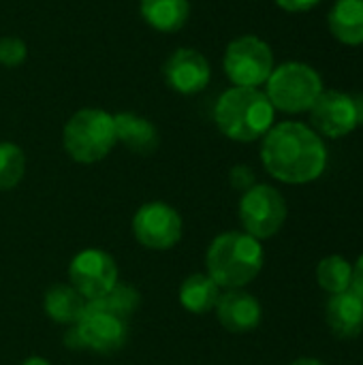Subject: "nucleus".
<instances>
[{
  "label": "nucleus",
  "mask_w": 363,
  "mask_h": 365,
  "mask_svg": "<svg viewBox=\"0 0 363 365\" xmlns=\"http://www.w3.org/2000/svg\"><path fill=\"white\" fill-rule=\"evenodd\" d=\"M265 171L285 184L302 186L319 180L327 169V148L319 133L302 122H280L261 143Z\"/></svg>",
  "instance_id": "1"
},
{
  "label": "nucleus",
  "mask_w": 363,
  "mask_h": 365,
  "mask_svg": "<svg viewBox=\"0 0 363 365\" xmlns=\"http://www.w3.org/2000/svg\"><path fill=\"white\" fill-rule=\"evenodd\" d=\"M265 252L259 240L244 231H227L212 240L205 252L208 276L220 289H244L263 269Z\"/></svg>",
  "instance_id": "2"
},
{
  "label": "nucleus",
  "mask_w": 363,
  "mask_h": 365,
  "mask_svg": "<svg viewBox=\"0 0 363 365\" xmlns=\"http://www.w3.org/2000/svg\"><path fill=\"white\" fill-rule=\"evenodd\" d=\"M274 105L259 88L233 86L218 96L214 107V122L218 130L227 139L240 143L263 139L274 126Z\"/></svg>",
  "instance_id": "3"
},
{
  "label": "nucleus",
  "mask_w": 363,
  "mask_h": 365,
  "mask_svg": "<svg viewBox=\"0 0 363 365\" xmlns=\"http://www.w3.org/2000/svg\"><path fill=\"white\" fill-rule=\"evenodd\" d=\"M116 143L118 137L113 115L94 107L73 113L62 130L64 152L79 165H94L103 160Z\"/></svg>",
  "instance_id": "4"
},
{
  "label": "nucleus",
  "mask_w": 363,
  "mask_h": 365,
  "mask_svg": "<svg viewBox=\"0 0 363 365\" xmlns=\"http://www.w3.org/2000/svg\"><path fill=\"white\" fill-rule=\"evenodd\" d=\"M265 86V94L274 109L285 113L310 111V107L323 94L321 75L306 62H285L274 66Z\"/></svg>",
  "instance_id": "5"
},
{
  "label": "nucleus",
  "mask_w": 363,
  "mask_h": 365,
  "mask_svg": "<svg viewBox=\"0 0 363 365\" xmlns=\"http://www.w3.org/2000/svg\"><path fill=\"white\" fill-rule=\"evenodd\" d=\"M128 340V323L92 304L86 306L81 319L64 334V344L71 351L88 349L98 355L118 353Z\"/></svg>",
  "instance_id": "6"
},
{
  "label": "nucleus",
  "mask_w": 363,
  "mask_h": 365,
  "mask_svg": "<svg viewBox=\"0 0 363 365\" xmlns=\"http://www.w3.org/2000/svg\"><path fill=\"white\" fill-rule=\"evenodd\" d=\"M223 66L233 86L261 88L274 71V53L263 38L246 34L229 43Z\"/></svg>",
  "instance_id": "7"
},
{
  "label": "nucleus",
  "mask_w": 363,
  "mask_h": 365,
  "mask_svg": "<svg viewBox=\"0 0 363 365\" xmlns=\"http://www.w3.org/2000/svg\"><path fill=\"white\" fill-rule=\"evenodd\" d=\"M237 212L244 233L259 242L274 237L287 222V201L282 192L270 184H255L242 192Z\"/></svg>",
  "instance_id": "8"
},
{
  "label": "nucleus",
  "mask_w": 363,
  "mask_h": 365,
  "mask_svg": "<svg viewBox=\"0 0 363 365\" xmlns=\"http://www.w3.org/2000/svg\"><path fill=\"white\" fill-rule=\"evenodd\" d=\"M133 235L148 250H171L182 240L184 222L175 207L163 201L143 203L133 216Z\"/></svg>",
  "instance_id": "9"
},
{
  "label": "nucleus",
  "mask_w": 363,
  "mask_h": 365,
  "mask_svg": "<svg viewBox=\"0 0 363 365\" xmlns=\"http://www.w3.org/2000/svg\"><path fill=\"white\" fill-rule=\"evenodd\" d=\"M68 280L86 302H96L120 282V272L109 252L101 248H86L71 259Z\"/></svg>",
  "instance_id": "10"
},
{
  "label": "nucleus",
  "mask_w": 363,
  "mask_h": 365,
  "mask_svg": "<svg viewBox=\"0 0 363 365\" xmlns=\"http://www.w3.org/2000/svg\"><path fill=\"white\" fill-rule=\"evenodd\" d=\"M310 122L315 133L329 139H342L351 135L359 126L353 94L323 90V94L310 107Z\"/></svg>",
  "instance_id": "11"
},
{
  "label": "nucleus",
  "mask_w": 363,
  "mask_h": 365,
  "mask_svg": "<svg viewBox=\"0 0 363 365\" xmlns=\"http://www.w3.org/2000/svg\"><path fill=\"white\" fill-rule=\"evenodd\" d=\"M163 75L171 90H175L178 94L190 96L208 88L212 68H210L208 58L201 51L193 47H180L167 58L163 66Z\"/></svg>",
  "instance_id": "12"
},
{
  "label": "nucleus",
  "mask_w": 363,
  "mask_h": 365,
  "mask_svg": "<svg viewBox=\"0 0 363 365\" xmlns=\"http://www.w3.org/2000/svg\"><path fill=\"white\" fill-rule=\"evenodd\" d=\"M216 319L229 334H248L259 327L263 310L255 295L244 289H231L220 293L216 302Z\"/></svg>",
  "instance_id": "13"
},
{
  "label": "nucleus",
  "mask_w": 363,
  "mask_h": 365,
  "mask_svg": "<svg viewBox=\"0 0 363 365\" xmlns=\"http://www.w3.org/2000/svg\"><path fill=\"white\" fill-rule=\"evenodd\" d=\"M325 319L334 336L342 340L357 338L363 331V299L353 289L332 295L325 308Z\"/></svg>",
  "instance_id": "14"
},
{
  "label": "nucleus",
  "mask_w": 363,
  "mask_h": 365,
  "mask_svg": "<svg viewBox=\"0 0 363 365\" xmlns=\"http://www.w3.org/2000/svg\"><path fill=\"white\" fill-rule=\"evenodd\" d=\"M113 122H116L118 141L124 148H128L133 154L148 156L158 148L160 137H158L156 126L150 120H145L133 111H122V113L113 115Z\"/></svg>",
  "instance_id": "15"
},
{
  "label": "nucleus",
  "mask_w": 363,
  "mask_h": 365,
  "mask_svg": "<svg viewBox=\"0 0 363 365\" xmlns=\"http://www.w3.org/2000/svg\"><path fill=\"white\" fill-rule=\"evenodd\" d=\"M139 13L143 21L156 32L171 34L184 28L190 15L188 0H139Z\"/></svg>",
  "instance_id": "16"
},
{
  "label": "nucleus",
  "mask_w": 363,
  "mask_h": 365,
  "mask_svg": "<svg viewBox=\"0 0 363 365\" xmlns=\"http://www.w3.org/2000/svg\"><path fill=\"white\" fill-rule=\"evenodd\" d=\"M329 32L342 45H363V0H338L327 17Z\"/></svg>",
  "instance_id": "17"
},
{
  "label": "nucleus",
  "mask_w": 363,
  "mask_h": 365,
  "mask_svg": "<svg viewBox=\"0 0 363 365\" xmlns=\"http://www.w3.org/2000/svg\"><path fill=\"white\" fill-rule=\"evenodd\" d=\"M223 289L208 274H193L180 284V304L190 314H208L216 308Z\"/></svg>",
  "instance_id": "18"
},
{
  "label": "nucleus",
  "mask_w": 363,
  "mask_h": 365,
  "mask_svg": "<svg viewBox=\"0 0 363 365\" xmlns=\"http://www.w3.org/2000/svg\"><path fill=\"white\" fill-rule=\"evenodd\" d=\"M88 302L71 287V284H53L51 289H47L45 299H43V308L45 314L60 325H75L83 310H86Z\"/></svg>",
  "instance_id": "19"
},
{
  "label": "nucleus",
  "mask_w": 363,
  "mask_h": 365,
  "mask_svg": "<svg viewBox=\"0 0 363 365\" xmlns=\"http://www.w3.org/2000/svg\"><path fill=\"white\" fill-rule=\"evenodd\" d=\"M317 282L329 295L344 293L353 284V265L342 255H329L317 265Z\"/></svg>",
  "instance_id": "20"
},
{
  "label": "nucleus",
  "mask_w": 363,
  "mask_h": 365,
  "mask_svg": "<svg viewBox=\"0 0 363 365\" xmlns=\"http://www.w3.org/2000/svg\"><path fill=\"white\" fill-rule=\"evenodd\" d=\"M88 304H92V306H96V308H101V310H105V312H109V314H113L118 319L128 321L133 317V312L139 308L141 295L133 284L118 282L107 295H103L96 302H88Z\"/></svg>",
  "instance_id": "21"
},
{
  "label": "nucleus",
  "mask_w": 363,
  "mask_h": 365,
  "mask_svg": "<svg viewBox=\"0 0 363 365\" xmlns=\"http://www.w3.org/2000/svg\"><path fill=\"white\" fill-rule=\"evenodd\" d=\"M26 173L24 150L11 141H0V192L13 190Z\"/></svg>",
  "instance_id": "22"
},
{
  "label": "nucleus",
  "mask_w": 363,
  "mask_h": 365,
  "mask_svg": "<svg viewBox=\"0 0 363 365\" xmlns=\"http://www.w3.org/2000/svg\"><path fill=\"white\" fill-rule=\"evenodd\" d=\"M28 47L21 38L17 36H2L0 38V64L6 68L21 66L26 62Z\"/></svg>",
  "instance_id": "23"
},
{
  "label": "nucleus",
  "mask_w": 363,
  "mask_h": 365,
  "mask_svg": "<svg viewBox=\"0 0 363 365\" xmlns=\"http://www.w3.org/2000/svg\"><path fill=\"white\" fill-rule=\"evenodd\" d=\"M229 182L235 190L246 192L248 188H252L257 184V175L248 165H235L229 173Z\"/></svg>",
  "instance_id": "24"
},
{
  "label": "nucleus",
  "mask_w": 363,
  "mask_h": 365,
  "mask_svg": "<svg viewBox=\"0 0 363 365\" xmlns=\"http://www.w3.org/2000/svg\"><path fill=\"white\" fill-rule=\"evenodd\" d=\"M321 0H276V4L287 13H304L319 4Z\"/></svg>",
  "instance_id": "25"
},
{
  "label": "nucleus",
  "mask_w": 363,
  "mask_h": 365,
  "mask_svg": "<svg viewBox=\"0 0 363 365\" xmlns=\"http://www.w3.org/2000/svg\"><path fill=\"white\" fill-rule=\"evenodd\" d=\"M351 289L363 299V255L353 265V284H351Z\"/></svg>",
  "instance_id": "26"
},
{
  "label": "nucleus",
  "mask_w": 363,
  "mask_h": 365,
  "mask_svg": "<svg viewBox=\"0 0 363 365\" xmlns=\"http://www.w3.org/2000/svg\"><path fill=\"white\" fill-rule=\"evenodd\" d=\"M353 103H355V109H357V120H359V126L363 124V94H353Z\"/></svg>",
  "instance_id": "27"
},
{
  "label": "nucleus",
  "mask_w": 363,
  "mask_h": 365,
  "mask_svg": "<svg viewBox=\"0 0 363 365\" xmlns=\"http://www.w3.org/2000/svg\"><path fill=\"white\" fill-rule=\"evenodd\" d=\"M291 365H325L319 359H312V357H302V359H295Z\"/></svg>",
  "instance_id": "28"
},
{
  "label": "nucleus",
  "mask_w": 363,
  "mask_h": 365,
  "mask_svg": "<svg viewBox=\"0 0 363 365\" xmlns=\"http://www.w3.org/2000/svg\"><path fill=\"white\" fill-rule=\"evenodd\" d=\"M21 365H51L47 359H43V357H28L26 361Z\"/></svg>",
  "instance_id": "29"
}]
</instances>
